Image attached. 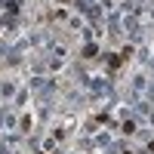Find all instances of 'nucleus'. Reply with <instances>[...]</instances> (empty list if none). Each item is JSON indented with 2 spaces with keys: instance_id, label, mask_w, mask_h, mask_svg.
I'll return each instance as SVG.
<instances>
[{
  "instance_id": "obj_1",
  "label": "nucleus",
  "mask_w": 154,
  "mask_h": 154,
  "mask_svg": "<svg viewBox=\"0 0 154 154\" xmlns=\"http://www.w3.org/2000/svg\"><path fill=\"white\" fill-rule=\"evenodd\" d=\"M151 151H154V145H151Z\"/></svg>"
}]
</instances>
